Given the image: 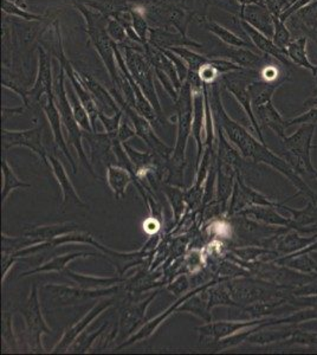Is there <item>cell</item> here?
I'll use <instances>...</instances> for the list:
<instances>
[{"mask_svg":"<svg viewBox=\"0 0 317 355\" xmlns=\"http://www.w3.org/2000/svg\"><path fill=\"white\" fill-rule=\"evenodd\" d=\"M221 81L214 82L211 85H207L209 92V100L212 108L213 117L216 121V125L221 127L225 135L230 141H232L241 150V155L246 159H251L256 164H266L273 168L288 178L293 185L298 187V194H305L310 202L317 204V196L314 193L308 184L302 179L301 175L293 170V167L285 162L284 159L273 154L263 142L258 141L256 137L245 130L243 125H239L228 115L225 110L221 96Z\"/></svg>","mask_w":317,"mask_h":355,"instance_id":"obj_1","label":"cell"},{"mask_svg":"<svg viewBox=\"0 0 317 355\" xmlns=\"http://www.w3.org/2000/svg\"><path fill=\"white\" fill-rule=\"evenodd\" d=\"M75 8L85 18L87 33L108 71L112 88H119L121 83V73L115 56V43L112 41L107 31L109 17L82 3H75Z\"/></svg>","mask_w":317,"mask_h":355,"instance_id":"obj_2","label":"cell"},{"mask_svg":"<svg viewBox=\"0 0 317 355\" xmlns=\"http://www.w3.org/2000/svg\"><path fill=\"white\" fill-rule=\"evenodd\" d=\"M65 77H67V73H65V67L60 64L58 73L55 76V81H53V92H55L57 108H58L60 119H62V125H63L65 132H67L68 141L75 147L80 160L88 168L89 173L92 174L94 178H98L94 172L92 164L88 162V157H87L85 148L82 145L83 133L80 130V125H78V122L75 119L73 108H71V105L69 101L68 92H67V87H65Z\"/></svg>","mask_w":317,"mask_h":355,"instance_id":"obj_3","label":"cell"},{"mask_svg":"<svg viewBox=\"0 0 317 355\" xmlns=\"http://www.w3.org/2000/svg\"><path fill=\"white\" fill-rule=\"evenodd\" d=\"M121 48L125 50V61L128 68L129 73L132 78L135 80L137 85L140 87L141 90L144 92L146 97L148 98L149 102L152 103L154 110H157V115L164 117L162 110H161L160 101L157 96V89L154 85V69H153L151 62L145 55L144 51V45L137 44L132 42V45H120Z\"/></svg>","mask_w":317,"mask_h":355,"instance_id":"obj_4","label":"cell"},{"mask_svg":"<svg viewBox=\"0 0 317 355\" xmlns=\"http://www.w3.org/2000/svg\"><path fill=\"white\" fill-rule=\"evenodd\" d=\"M315 125H301L296 133L282 139V157L300 175L307 173L314 177L316 168L311 164V150L317 147L313 144Z\"/></svg>","mask_w":317,"mask_h":355,"instance_id":"obj_5","label":"cell"},{"mask_svg":"<svg viewBox=\"0 0 317 355\" xmlns=\"http://www.w3.org/2000/svg\"><path fill=\"white\" fill-rule=\"evenodd\" d=\"M258 78H259V70L241 68L239 70H234V71H230V73L221 75L219 77V81H221V85L228 92L232 94L234 98L239 102V105L243 107V110L249 117L250 122L252 123L253 130L258 134L259 141L265 144L261 125L253 114L251 94H250V85Z\"/></svg>","mask_w":317,"mask_h":355,"instance_id":"obj_6","label":"cell"},{"mask_svg":"<svg viewBox=\"0 0 317 355\" xmlns=\"http://www.w3.org/2000/svg\"><path fill=\"white\" fill-rule=\"evenodd\" d=\"M178 117L177 144L173 150L171 164L178 167L186 165L185 153L187 141L192 134L193 90L189 82L182 83L179 96L175 101Z\"/></svg>","mask_w":317,"mask_h":355,"instance_id":"obj_7","label":"cell"},{"mask_svg":"<svg viewBox=\"0 0 317 355\" xmlns=\"http://www.w3.org/2000/svg\"><path fill=\"white\" fill-rule=\"evenodd\" d=\"M38 71H37L36 81L31 89H28L25 94L24 107L30 112L38 115L43 112V102L46 100L49 95L53 94V70H51V53H46L43 46H38Z\"/></svg>","mask_w":317,"mask_h":355,"instance_id":"obj_8","label":"cell"},{"mask_svg":"<svg viewBox=\"0 0 317 355\" xmlns=\"http://www.w3.org/2000/svg\"><path fill=\"white\" fill-rule=\"evenodd\" d=\"M20 311L24 316L25 326H26L25 331H26L30 348L37 352L44 351V348L42 346V335L50 334L51 329L48 327L42 314L36 286H33L28 301Z\"/></svg>","mask_w":317,"mask_h":355,"instance_id":"obj_9","label":"cell"},{"mask_svg":"<svg viewBox=\"0 0 317 355\" xmlns=\"http://www.w3.org/2000/svg\"><path fill=\"white\" fill-rule=\"evenodd\" d=\"M44 127H35L26 130H3V150L4 152L12 147H28L42 159L44 165H49V155L45 148Z\"/></svg>","mask_w":317,"mask_h":355,"instance_id":"obj_10","label":"cell"},{"mask_svg":"<svg viewBox=\"0 0 317 355\" xmlns=\"http://www.w3.org/2000/svg\"><path fill=\"white\" fill-rule=\"evenodd\" d=\"M250 206H273V207H280L282 204L273 202L271 199L265 197L257 191L252 190L251 187L245 184L244 180L241 179V174H237L236 177V184H234V193L232 196L231 205H230V214H236L241 212L246 207Z\"/></svg>","mask_w":317,"mask_h":355,"instance_id":"obj_11","label":"cell"},{"mask_svg":"<svg viewBox=\"0 0 317 355\" xmlns=\"http://www.w3.org/2000/svg\"><path fill=\"white\" fill-rule=\"evenodd\" d=\"M266 320H251V321H221V322H209L205 326L196 328L200 334L201 343H214L219 340L228 338L230 335L236 334L238 331H245L264 322Z\"/></svg>","mask_w":317,"mask_h":355,"instance_id":"obj_12","label":"cell"},{"mask_svg":"<svg viewBox=\"0 0 317 355\" xmlns=\"http://www.w3.org/2000/svg\"><path fill=\"white\" fill-rule=\"evenodd\" d=\"M45 288L53 291V294L56 295L65 304H75L87 300L98 299L103 296L117 294L119 289L117 286L114 287L112 286L107 289H88V288H71L67 286H57V284H49L45 286Z\"/></svg>","mask_w":317,"mask_h":355,"instance_id":"obj_13","label":"cell"},{"mask_svg":"<svg viewBox=\"0 0 317 355\" xmlns=\"http://www.w3.org/2000/svg\"><path fill=\"white\" fill-rule=\"evenodd\" d=\"M237 19L239 21V25H241V31L246 36L249 37L253 46H256L264 55L273 57L276 61L280 62V63L285 65V67L291 68L293 63H291L289 57L286 55V51L282 50L281 48H278L277 45L275 44V42H273L271 37L265 36L264 33H259L258 30H256L249 23H246L243 19H239V18H237Z\"/></svg>","mask_w":317,"mask_h":355,"instance_id":"obj_14","label":"cell"},{"mask_svg":"<svg viewBox=\"0 0 317 355\" xmlns=\"http://www.w3.org/2000/svg\"><path fill=\"white\" fill-rule=\"evenodd\" d=\"M226 46L228 48H225L221 53H213L209 57H223L236 63L241 68L252 69V70H259L273 60V57L268 56L264 53L263 55L255 53L250 48H236L229 45Z\"/></svg>","mask_w":317,"mask_h":355,"instance_id":"obj_15","label":"cell"},{"mask_svg":"<svg viewBox=\"0 0 317 355\" xmlns=\"http://www.w3.org/2000/svg\"><path fill=\"white\" fill-rule=\"evenodd\" d=\"M238 18L249 23L259 33H264L265 36L273 38V33H275L273 16L264 4L259 3V4L241 6Z\"/></svg>","mask_w":317,"mask_h":355,"instance_id":"obj_16","label":"cell"},{"mask_svg":"<svg viewBox=\"0 0 317 355\" xmlns=\"http://www.w3.org/2000/svg\"><path fill=\"white\" fill-rule=\"evenodd\" d=\"M286 21L290 31L301 33L317 43V0L298 10Z\"/></svg>","mask_w":317,"mask_h":355,"instance_id":"obj_17","label":"cell"},{"mask_svg":"<svg viewBox=\"0 0 317 355\" xmlns=\"http://www.w3.org/2000/svg\"><path fill=\"white\" fill-rule=\"evenodd\" d=\"M77 76L80 77V81L85 85V88L88 89L90 94L93 95L95 101H96L98 108L102 113L107 112V115L112 116L110 114H117L120 112V107L115 101L112 94L108 92L107 89L101 85L100 82L96 81L90 73L76 70Z\"/></svg>","mask_w":317,"mask_h":355,"instance_id":"obj_18","label":"cell"},{"mask_svg":"<svg viewBox=\"0 0 317 355\" xmlns=\"http://www.w3.org/2000/svg\"><path fill=\"white\" fill-rule=\"evenodd\" d=\"M43 112H44L45 116L48 119L49 125L51 127L53 130V139L56 142L57 147L62 150V152L67 155L69 159V162L73 166L74 173H77V166L74 162L71 154L69 152L68 146L65 142V135L62 133V119H60V114L58 112V108L56 105V98H55V92L51 95H49L46 97V100L43 102Z\"/></svg>","mask_w":317,"mask_h":355,"instance_id":"obj_19","label":"cell"},{"mask_svg":"<svg viewBox=\"0 0 317 355\" xmlns=\"http://www.w3.org/2000/svg\"><path fill=\"white\" fill-rule=\"evenodd\" d=\"M114 299L103 300L100 303H97L96 306L89 311L88 314L85 315L83 319L80 320V322L73 326V327L65 331L63 338L60 339V343H57L56 347L53 348V353H63L70 348V346L76 341L77 338L80 336V333L85 331V327L88 326L89 323L92 322L93 320L96 319L97 316L105 311L107 308L112 306Z\"/></svg>","mask_w":317,"mask_h":355,"instance_id":"obj_20","label":"cell"},{"mask_svg":"<svg viewBox=\"0 0 317 355\" xmlns=\"http://www.w3.org/2000/svg\"><path fill=\"white\" fill-rule=\"evenodd\" d=\"M252 110L262 130L263 128H270L273 132L277 134L281 139H284L286 137L285 135L286 121L283 119L280 112L275 108L273 101L266 102L264 105L255 107Z\"/></svg>","mask_w":317,"mask_h":355,"instance_id":"obj_21","label":"cell"},{"mask_svg":"<svg viewBox=\"0 0 317 355\" xmlns=\"http://www.w3.org/2000/svg\"><path fill=\"white\" fill-rule=\"evenodd\" d=\"M149 44L159 49H172L177 46H196L200 48L201 45L197 42L189 40L186 35L180 33H172L169 28H151L149 33Z\"/></svg>","mask_w":317,"mask_h":355,"instance_id":"obj_22","label":"cell"},{"mask_svg":"<svg viewBox=\"0 0 317 355\" xmlns=\"http://www.w3.org/2000/svg\"><path fill=\"white\" fill-rule=\"evenodd\" d=\"M203 132H205V96H204V89L200 92H193L192 135L198 146V166L200 164L201 152L204 148Z\"/></svg>","mask_w":317,"mask_h":355,"instance_id":"obj_23","label":"cell"},{"mask_svg":"<svg viewBox=\"0 0 317 355\" xmlns=\"http://www.w3.org/2000/svg\"><path fill=\"white\" fill-rule=\"evenodd\" d=\"M277 207L273 206H250L241 211L239 214L246 216L249 218L255 219L258 222L264 223L266 225L283 226L286 230L293 229L291 218H284L275 210Z\"/></svg>","mask_w":317,"mask_h":355,"instance_id":"obj_24","label":"cell"},{"mask_svg":"<svg viewBox=\"0 0 317 355\" xmlns=\"http://www.w3.org/2000/svg\"><path fill=\"white\" fill-rule=\"evenodd\" d=\"M49 162L51 164L53 174H55V177H56L57 182L60 184L62 192H63V202H62V206L65 207L67 204L73 202V204L80 206V207L88 209V205L82 202L80 197H78V194L76 193L75 187H74L73 184L70 182L68 173H67V171H65L63 164H62L58 159L53 157V155H50V157H49Z\"/></svg>","mask_w":317,"mask_h":355,"instance_id":"obj_25","label":"cell"},{"mask_svg":"<svg viewBox=\"0 0 317 355\" xmlns=\"http://www.w3.org/2000/svg\"><path fill=\"white\" fill-rule=\"evenodd\" d=\"M205 286H203L201 288H198L196 291H193L192 293H189V294L185 295L184 297H181L178 302L173 304L172 307H169L164 314H161L160 316H157V319L153 320V321H151L148 324H146V326L141 328L140 331H137V334L132 335V338H130L127 343H122L119 348L128 347V346H130L132 343H137V341H140V340L147 339V338H149V336L155 331V329L160 326L161 322H164V321L169 318V315L179 309L180 304L185 302L186 300H189V297H192L193 295H196L197 293H199L201 289H204Z\"/></svg>","mask_w":317,"mask_h":355,"instance_id":"obj_26","label":"cell"},{"mask_svg":"<svg viewBox=\"0 0 317 355\" xmlns=\"http://www.w3.org/2000/svg\"><path fill=\"white\" fill-rule=\"evenodd\" d=\"M75 231H80V226L74 223L65 224H53V225L33 226L24 231V236L31 239H40V241H53V239L71 234Z\"/></svg>","mask_w":317,"mask_h":355,"instance_id":"obj_27","label":"cell"},{"mask_svg":"<svg viewBox=\"0 0 317 355\" xmlns=\"http://www.w3.org/2000/svg\"><path fill=\"white\" fill-rule=\"evenodd\" d=\"M132 182H135L132 174L123 166L121 167V166L109 164L108 170H107V182L117 200H120L125 196L126 190Z\"/></svg>","mask_w":317,"mask_h":355,"instance_id":"obj_28","label":"cell"},{"mask_svg":"<svg viewBox=\"0 0 317 355\" xmlns=\"http://www.w3.org/2000/svg\"><path fill=\"white\" fill-rule=\"evenodd\" d=\"M307 44H308V37H298L296 40L290 42V44L286 48V55L293 64L308 69L315 76L317 73V67L310 62L307 53Z\"/></svg>","mask_w":317,"mask_h":355,"instance_id":"obj_29","label":"cell"},{"mask_svg":"<svg viewBox=\"0 0 317 355\" xmlns=\"http://www.w3.org/2000/svg\"><path fill=\"white\" fill-rule=\"evenodd\" d=\"M204 24L205 28L209 30V33H212L214 36L219 38L225 45H229V46H236V48H250L253 44H250L249 41L244 40L243 37L238 36L236 33L230 31L228 28L221 26V24H218L216 21L209 18H204Z\"/></svg>","mask_w":317,"mask_h":355,"instance_id":"obj_30","label":"cell"},{"mask_svg":"<svg viewBox=\"0 0 317 355\" xmlns=\"http://www.w3.org/2000/svg\"><path fill=\"white\" fill-rule=\"evenodd\" d=\"M63 274L70 277V279H73L75 282L78 283L80 287L88 288V289H95L97 287H112L114 284L123 281L120 277H96V276L76 274V272L69 270V269H65Z\"/></svg>","mask_w":317,"mask_h":355,"instance_id":"obj_31","label":"cell"},{"mask_svg":"<svg viewBox=\"0 0 317 355\" xmlns=\"http://www.w3.org/2000/svg\"><path fill=\"white\" fill-rule=\"evenodd\" d=\"M87 256H94L93 254H88V252H75V254H63V256H58L55 259L49 261L43 266L37 268L35 270H30L22 276H28V275L37 274V272H50V271H65L67 269V266L69 263L74 261V259H80V257H87Z\"/></svg>","mask_w":317,"mask_h":355,"instance_id":"obj_32","label":"cell"},{"mask_svg":"<svg viewBox=\"0 0 317 355\" xmlns=\"http://www.w3.org/2000/svg\"><path fill=\"white\" fill-rule=\"evenodd\" d=\"M295 327L284 328L280 331H257L250 335L246 341L256 345H266V343H275V341H283L290 336L296 334Z\"/></svg>","mask_w":317,"mask_h":355,"instance_id":"obj_33","label":"cell"},{"mask_svg":"<svg viewBox=\"0 0 317 355\" xmlns=\"http://www.w3.org/2000/svg\"><path fill=\"white\" fill-rule=\"evenodd\" d=\"M157 293L149 296L148 300L146 302H141L134 307H130L122 314L121 319V326L122 328L129 327V331L132 333L134 328L137 327V323L141 322V320L144 319L146 314V309L149 306V302H152V300L157 296Z\"/></svg>","mask_w":317,"mask_h":355,"instance_id":"obj_34","label":"cell"},{"mask_svg":"<svg viewBox=\"0 0 317 355\" xmlns=\"http://www.w3.org/2000/svg\"><path fill=\"white\" fill-rule=\"evenodd\" d=\"M1 168H3V175H4V187H3L1 198H3V205H5V202L8 200V194L11 193L13 190L28 189V187H31V185L18 179L12 168H11V166L8 165L6 157H4V160L1 162Z\"/></svg>","mask_w":317,"mask_h":355,"instance_id":"obj_35","label":"cell"},{"mask_svg":"<svg viewBox=\"0 0 317 355\" xmlns=\"http://www.w3.org/2000/svg\"><path fill=\"white\" fill-rule=\"evenodd\" d=\"M167 50H172L173 53L179 55L186 62L191 73H199V70L209 61V56L200 55L186 46H177V48L167 49Z\"/></svg>","mask_w":317,"mask_h":355,"instance_id":"obj_36","label":"cell"},{"mask_svg":"<svg viewBox=\"0 0 317 355\" xmlns=\"http://www.w3.org/2000/svg\"><path fill=\"white\" fill-rule=\"evenodd\" d=\"M67 92H68L69 101H70V105H71V108H73L74 115H75V119L78 122V125H80V128L85 130V132H92L93 127H92V122H90L88 112L85 110V105H82V102H80V98L77 96L76 92H75L73 85H71L70 90H67Z\"/></svg>","mask_w":317,"mask_h":355,"instance_id":"obj_37","label":"cell"},{"mask_svg":"<svg viewBox=\"0 0 317 355\" xmlns=\"http://www.w3.org/2000/svg\"><path fill=\"white\" fill-rule=\"evenodd\" d=\"M132 28L137 33V37L140 38L142 44H148L149 33H151V28H149L148 21L146 18L145 11L139 8H132Z\"/></svg>","mask_w":317,"mask_h":355,"instance_id":"obj_38","label":"cell"},{"mask_svg":"<svg viewBox=\"0 0 317 355\" xmlns=\"http://www.w3.org/2000/svg\"><path fill=\"white\" fill-rule=\"evenodd\" d=\"M1 8H3V12H4L5 15L18 17L20 19H24V21H42L44 19V16L28 12V11H26L24 8L18 6L13 0H3V1H1Z\"/></svg>","mask_w":317,"mask_h":355,"instance_id":"obj_39","label":"cell"},{"mask_svg":"<svg viewBox=\"0 0 317 355\" xmlns=\"http://www.w3.org/2000/svg\"><path fill=\"white\" fill-rule=\"evenodd\" d=\"M273 24H275V33H273V42H275V44L277 45L278 48L286 51L288 45L290 44V42L293 41L291 31L286 26V23L282 21L280 17H273Z\"/></svg>","mask_w":317,"mask_h":355,"instance_id":"obj_40","label":"cell"},{"mask_svg":"<svg viewBox=\"0 0 317 355\" xmlns=\"http://www.w3.org/2000/svg\"><path fill=\"white\" fill-rule=\"evenodd\" d=\"M107 31L112 41L117 43V45L123 44L128 40V35L126 28L122 26L120 21H117L114 18L109 17L108 24H107Z\"/></svg>","mask_w":317,"mask_h":355,"instance_id":"obj_41","label":"cell"},{"mask_svg":"<svg viewBox=\"0 0 317 355\" xmlns=\"http://www.w3.org/2000/svg\"><path fill=\"white\" fill-rule=\"evenodd\" d=\"M161 50L169 57V60L173 62V64L175 65L179 78H180V81L184 83V82L187 80V76H189V67L186 64V62L184 61L179 55L173 53L172 50H167V49H161Z\"/></svg>","mask_w":317,"mask_h":355,"instance_id":"obj_42","label":"cell"},{"mask_svg":"<svg viewBox=\"0 0 317 355\" xmlns=\"http://www.w3.org/2000/svg\"><path fill=\"white\" fill-rule=\"evenodd\" d=\"M122 117H123V112H122V110H120L119 113L114 114L112 116L105 115V114L102 113V112L100 113V121L103 123V127H105V130H107L108 133L117 132L119 127H120Z\"/></svg>","mask_w":317,"mask_h":355,"instance_id":"obj_43","label":"cell"},{"mask_svg":"<svg viewBox=\"0 0 317 355\" xmlns=\"http://www.w3.org/2000/svg\"><path fill=\"white\" fill-rule=\"evenodd\" d=\"M317 123V105L310 108L307 113L295 117L290 121H286V128L295 125H316Z\"/></svg>","mask_w":317,"mask_h":355,"instance_id":"obj_44","label":"cell"},{"mask_svg":"<svg viewBox=\"0 0 317 355\" xmlns=\"http://www.w3.org/2000/svg\"><path fill=\"white\" fill-rule=\"evenodd\" d=\"M199 76H200L201 81L204 82V85H211L219 80L221 75L218 73L217 69L211 64V61H209V63H206L199 70Z\"/></svg>","mask_w":317,"mask_h":355,"instance_id":"obj_45","label":"cell"},{"mask_svg":"<svg viewBox=\"0 0 317 355\" xmlns=\"http://www.w3.org/2000/svg\"><path fill=\"white\" fill-rule=\"evenodd\" d=\"M3 331H4L3 336H4L5 346H10V348H16L17 340L13 336L12 318L10 314H5Z\"/></svg>","mask_w":317,"mask_h":355,"instance_id":"obj_46","label":"cell"},{"mask_svg":"<svg viewBox=\"0 0 317 355\" xmlns=\"http://www.w3.org/2000/svg\"><path fill=\"white\" fill-rule=\"evenodd\" d=\"M123 119V117H122ZM129 119L126 117V120H121L120 127L117 130V137L122 144L128 141L129 139L137 135V130H132V127L129 125Z\"/></svg>","mask_w":317,"mask_h":355,"instance_id":"obj_47","label":"cell"},{"mask_svg":"<svg viewBox=\"0 0 317 355\" xmlns=\"http://www.w3.org/2000/svg\"><path fill=\"white\" fill-rule=\"evenodd\" d=\"M314 78H315V83H316V87H315V90H314V96L309 98L308 101H305V105H313V107L317 105V73L314 76Z\"/></svg>","mask_w":317,"mask_h":355,"instance_id":"obj_48","label":"cell"},{"mask_svg":"<svg viewBox=\"0 0 317 355\" xmlns=\"http://www.w3.org/2000/svg\"><path fill=\"white\" fill-rule=\"evenodd\" d=\"M237 3H239L241 4V6H245V5H249V4H263L262 3V0H236Z\"/></svg>","mask_w":317,"mask_h":355,"instance_id":"obj_49","label":"cell"},{"mask_svg":"<svg viewBox=\"0 0 317 355\" xmlns=\"http://www.w3.org/2000/svg\"><path fill=\"white\" fill-rule=\"evenodd\" d=\"M314 178H316V179H317V171H316V172H315V174H314Z\"/></svg>","mask_w":317,"mask_h":355,"instance_id":"obj_50","label":"cell"},{"mask_svg":"<svg viewBox=\"0 0 317 355\" xmlns=\"http://www.w3.org/2000/svg\"><path fill=\"white\" fill-rule=\"evenodd\" d=\"M314 64L316 65V67H317V61L315 62V63H314Z\"/></svg>","mask_w":317,"mask_h":355,"instance_id":"obj_51","label":"cell"}]
</instances>
